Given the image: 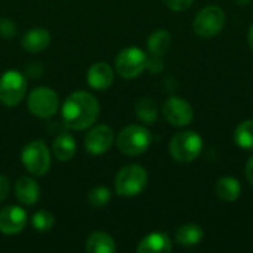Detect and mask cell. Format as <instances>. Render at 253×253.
<instances>
[{
  "label": "cell",
  "mask_w": 253,
  "mask_h": 253,
  "mask_svg": "<svg viewBox=\"0 0 253 253\" xmlns=\"http://www.w3.org/2000/svg\"><path fill=\"white\" fill-rule=\"evenodd\" d=\"M99 111V102L92 93L86 90H77L68 95L62 104V123L67 129L84 130L93 126V123L98 120Z\"/></svg>",
  "instance_id": "cell-1"
},
{
  "label": "cell",
  "mask_w": 253,
  "mask_h": 253,
  "mask_svg": "<svg viewBox=\"0 0 253 253\" xmlns=\"http://www.w3.org/2000/svg\"><path fill=\"white\" fill-rule=\"evenodd\" d=\"M151 132L141 125H129L123 127L117 136V148L125 156H141L151 145Z\"/></svg>",
  "instance_id": "cell-2"
},
{
  "label": "cell",
  "mask_w": 253,
  "mask_h": 253,
  "mask_svg": "<svg viewBox=\"0 0 253 253\" xmlns=\"http://www.w3.org/2000/svg\"><path fill=\"white\" fill-rule=\"evenodd\" d=\"M203 148V139L197 132L184 130L172 136L169 142V153L173 160L179 163L194 162Z\"/></svg>",
  "instance_id": "cell-3"
},
{
  "label": "cell",
  "mask_w": 253,
  "mask_h": 253,
  "mask_svg": "<svg viewBox=\"0 0 253 253\" xmlns=\"http://www.w3.org/2000/svg\"><path fill=\"white\" fill-rule=\"evenodd\" d=\"M148 184L147 170L139 165H127L116 175L114 187L120 197H135L144 191Z\"/></svg>",
  "instance_id": "cell-4"
},
{
  "label": "cell",
  "mask_w": 253,
  "mask_h": 253,
  "mask_svg": "<svg viewBox=\"0 0 253 253\" xmlns=\"http://www.w3.org/2000/svg\"><path fill=\"white\" fill-rule=\"evenodd\" d=\"M21 162L28 173L34 176H43L50 168V151L44 141L36 139L28 142L21 151Z\"/></svg>",
  "instance_id": "cell-5"
},
{
  "label": "cell",
  "mask_w": 253,
  "mask_h": 253,
  "mask_svg": "<svg viewBox=\"0 0 253 253\" xmlns=\"http://www.w3.org/2000/svg\"><path fill=\"white\" fill-rule=\"evenodd\" d=\"M148 65V56L147 53L135 46L126 47L119 52L114 61L116 71L119 73L120 77L123 79H136L141 76Z\"/></svg>",
  "instance_id": "cell-6"
},
{
  "label": "cell",
  "mask_w": 253,
  "mask_h": 253,
  "mask_svg": "<svg viewBox=\"0 0 253 253\" xmlns=\"http://www.w3.org/2000/svg\"><path fill=\"white\" fill-rule=\"evenodd\" d=\"M28 111L39 119H50L58 113L59 98L58 93L46 86H39L33 89L27 99Z\"/></svg>",
  "instance_id": "cell-7"
},
{
  "label": "cell",
  "mask_w": 253,
  "mask_h": 253,
  "mask_svg": "<svg viewBox=\"0 0 253 253\" xmlns=\"http://www.w3.org/2000/svg\"><path fill=\"white\" fill-rule=\"evenodd\" d=\"M225 25V12L215 4L203 7L194 18V33L202 39H212L218 36Z\"/></svg>",
  "instance_id": "cell-8"
},
{
  "label": "cell",
  "mask_w": 253,
  "mask_h": 253,
  "mask_svg": "<svg viewBox=\"0 0 253 253\" xmlns=\"http://www.w3.org/2000/svg\"><path fill=\"white\" fill-rule=\"evenodd\" d=\"M27 92V79L21 71L7 70L0 76V102L6 107L18 105Z\"/></svg>",
  "instance_id": "cell-9"
},
{
  "label": "cell",
  "mask_w": 253,
  "mask_h": 253,
  "mask_svg": "<svg viewBox=\"0 0 253 253\" xmlns=\"http://www.w3.org/2000/svg\"><path fill=\"white\" fill-rule=\"evenodd\" d=\"M162 113H163V117L166 119V122L175 127L188 126L194 117L191 104L181 96L168 98L162 107Z\"/></svg>",
  "instance_id": "cell-10"
},
{
  "label": "cell",
  "mask_w": 253,
  "mask_h": 253,
  "mask_svg": "<svg viewBox=\"0 0 253 253\" xmlns=\"http://www.w3.org/2000/svg\"><path fill=\"white\" fill-rule=\"evenodd\" d=\"M114 144V132L107 125L93 126L84 136V148L92 156H101L107 153Z\"/></svg>",
  "instance_id": "cell-11"
},
{
  "label": "cell",
  "mask_w": 253,
  "mask_h": 253,
  "mask_svg": "<svg viewBox=\"0 0 253 253\" xmlns=\"http://www.w3.org/2000/svg\"><path fill=\"white\" fill-rule=\"evenodd\" d=\"M27 224V212L21 206H4L0 211V233L6 236L19 234Z\"/></svg>",
  "instance_id": "cell-12"
},
{
  "label": "cell",
  "mask_w": 253,
  "mask_h": 253,
  "mask_svg": "<svg viewBox=\"0 0 253 253\" xmlns=\"http://www.w3.org/2000/svg\"><path fill=\"white\" fill-rule=\"evenodd\" d=\"M87 84L95 90H107L114 82V71L107 62H95L87 70Z\"/></svg>",
  "instance_id": "cell-13"
},
{
  "label": "cell",
  "mask_w": 253,
  "mask_h": 253,
  "mask_svg": "<svg viewBox=\"0 0 253 253\" xmlns=\"http://www.w3.org/2000/svg\"><path fill=\"white\" fill-rule=\"evenodd\" d=\"M15 197L24 206H33L40 199V187L39 184L28 176H21L15 182Z\"/></svg>",
  "instance_id": "cell-14"
},
{
  "label": "cell",
  "mask_w": 253,
  "mask_h": 253,
  "mask_svg": "<svg viewBox=\"0 0 253 253\" xmlns=\"http://www.w3.org/2000/svg\"><path fill=\"white\" fill-rule=\"evenodd\" d=\"M172 251V242L165 233H150L136 246L139 253H169Z\"/></svg>",
  "instance_id": "cell-15"
},
{
  "label": "cell",
  "mask_w": 253,
  "mask_h": 253,
  "mask_svg": "<svg viewBox=\"0 0 253 253\" xmlns=\"http://www.w3.org/2000/svg\"><path fill=\"white\" fill-rule=\"evenodd\" d=\"M50 43V33L44 28H31L28 30L22 37V47L30 53H39L43 52Z\"/></svg>",
  "instance_id": "cell-16"
},
{
  "label": "cell",
  "mask_w": 253,
  "mask_h": 253,
  "mask_svg": "<svg viewBox=\"0 0 253 253\" xmlns=\"http://www.w3.org/2000/svg\"><path fill=\"white\" fill-rule=\"evenodd\" d=\"M77 150V144L73 135L64 132V133H58V136L53 139L52 144V151L56 160L59 162H68L74 157Z\"/></svg>",
  "instance_id": "cell-17"
},
{
  "label": "cell",
  "mask_w": 253,
  "mask_h": 253,
  "mask_svg": "<svg viewBox=\"0 0 253 253\" xmlns=\"http://www.w3.org/2000/svg\"><path fill=\"white\" fill-rule=\"evenodd\" d=\"M172 46V36L166 30H156L150 34L147 40V47L150 52V56L154 58H163L166 52Z\"/></svg>",
  "instance_id": "cell-18"
},
{
  "label": "cell",
  "mask_w": 253,
  "mask_h": 253,
  "mask_svg": "<svg viewBox=\"0 0 253 253\" xmlns=\"http://www.w3.org/2000/svg\"><path fill=\"white\" fill-rule=\"evenodd\" d=\"M116 249L117 246L114 239L104 231H95L86 240L87 253H114Z\"/></svg>",
  "instance_id": "cell-19"
},
{
  "label": "cell",
  "mask_w": 253,
  "mask_h": 253,
  "mask_svg": "<svg viewBox=\"0 0 253 253\" xmlns=\"http://www.w3.org/2000/svg\"><path fill=\"white\" fill-rule=\"evenodd\" d=\"M215 193L224 202H236L242 194V185L239 179H236L234 176H224L218 179Z\"/></svg>",
  "instance_id": "cell-20"
},
{
  "label": "cell",
  "mask_w": 253,
  "mask_h": 253,
  "mask_svg": "<svg viewBox=\"0 0 253 253\" xmlns=\"http://www.w3.org/2000/svg\"><path fill=\"white\" fill-rule=\"evenodd\" d=\"M203 239H205V231L197 224H185L179 227L176 231V242L185 248L197 246L203 242Z\"/></svg>",
  "instance_id": "cell-21"
},
{
  "label": "cell",
  "mask_w": 253,
  "mask_h": 253,
  "mask_svg": "<svg viewBox=\"0 0 253 253\" xmlns=\"http://www.w3.org/2000/svg\"><path fill=\"white\" fill-rule=\"evenodd\" d=\"M135 114L136 117L145 125H154L159 117V107L154 99L151 98H141L135 104Z\"/></svg>",
  "instance_id": "cell-22"
},
{
  "label": "cell",
  "mask_w": 253,
  "mask_h": 253,
  "mask_svg": "<svg viewBox=\"0 0 253 253\" xmlns=\"http://www.w3.org/2000/svg\"><path fill=\"white\" fill-rule=\"evenodd\" d=\"M236 144L240 148L245 150H253V119L242 122L234 132Z\"/></svg>",
  "instance_id": "cell-23"
},
{
  "label": "cell",
  "mask_w": 253,
  "mask_h": 253,
  "mask_svg": "<svg viewBox=\"0 0 253 253\" xmlns=\"http://www.w3.org/2000/svg\"><path fill=\"white\" fill-rule=\"evenodd\" d=\"M111 200V191L107 187H95L87 194V203L93 209L105 208Z\"/></svg>",
  "instance_id": "cell-24"
},
{
  "label": "cell",
  "mask_w": 253,
  "mask_h": 253,
  "mask_svg": "<svg viewBox=\"0 0 253 253\" xmlns=\"http://www.w3.org/2000/svg\"><path fill=\"white\" fill-rule=\"evenodd\" d=\"M53 224H55V218L47 211H37L31 216V225L39 233H47V231H50L53 228Z\"/></svg>",
  "instance_id": "cell-25"
},
{
  "label": "cell",
  "mask_w": 253,
  "mask_h": 253,
  "mask_svg": "<svg viewBox=\"0 0 253 253\" xmlns=\"http://www.w3.org/2000/svg\"><path fill=\"white\" fill-rule=\"evenodd\" d=\"M16 34V24L9 18H0V36L4 39L15 37Z\"/></svg>",
  "instance_id": "cell-26"
},
{
  "label": "cell",
  "mask_w": 253,
  "mask_h": 253,
  "mask_svg": "<svg viewBox=\"0 0 253 253\" xmlns=\"http://www.w3.org/2000/svg\"><path fill=\"white\" fill-rule=\"evenodd\" d=\"M193 1L194 0H165L166 6L175 12H182V10L188 9L193 4Z\"/></svg>",
  "instance_id": "cell-27"
},
{
  "label": "cell",
  "mask_w": 253,
  "mask_h": 253,
  "mask_svg": "<svg viewBox=\"0 0 253 253\" xmlns=\"http://www.w3.org/2000/svg\"><path fill=\"white\" fill-rule=\"evenodd\" d=\"M9 190H10V181H9V178L4 176V175H0V203L7 197Z\"/></svg>",
  "instance_id": "cell-28"
},
{
  "label": "cell",
  "mask_w": 253,
  "mask_h": 253,
  "mask_svg": "<svg viewBox=\"0 0 253 253\" xmlns=\"http://www.w3.org/2000/svg\"><path fill=\"white\" fill-rule=\"evenodd\" d=\"M43 73V68L40 65V62H30L25 68V74L30 77H40Z\"/></svg>",
  "instance_id": "cell-29"
},
{
  "label": "cell",
  "mask_w": 253,
  "mask_h": 253,
  "mask_svg": "<svg viewBox=\"0 0 253 253\" xmlns=\"http://www.w3.org/2000/svg\"><path fill=\"white\" fill-rule=\"evenodd\" d=\"M246 178L253 187V157H251L249 162L246 163Z\"/></svg>",
  "instance_id": "cell-30"
},
{
  "label": "cell",
  "mask_w": 253,
  "mask_h": 253,
  "mask_svg": "<svg viewBox=\"0 0 253 253\" xmlns=\"http://www.w3.org/2000/svg\"><path fill=\"white\" fill-rule=\"evenodd\" d=\"M248 40H249V46H251V49L253 50V24H252V27H251V30H249Z\"/></svg>",
  "instance_id": "cell-31"
},
{
  "label": "cell",
  "mask_w": 253,
  "mask_h": 253,
  "mask_svg": "<svg viewBox=\"0 0 253 253\" xmlns=\"http://www.w3.org/2000/svg\"><path fill=\"white\" fill-rule=\"evenodd\" d=\"M236 1V4H239V6H246V4H249L252 0H234Z\"/></svg>",
  "instance_id": "cell-32"
}]
</instances>
